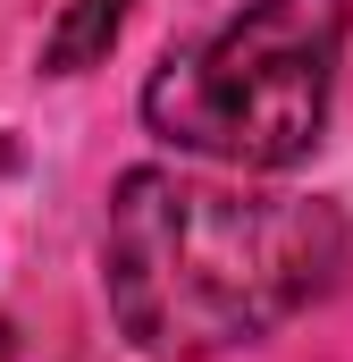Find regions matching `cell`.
<instances>
[{"label":"cell","mask_w":353,"mask_h":362,"mask_svg":"<svg viewBox=\"0 0 353 362\" xmlns=\"http://www.w3.org/2000/svg\"><path fill=\"white\" fill-rule=\"evenodd\" d=\"M0 362H25V354H17V329H8V320H0Z\"/></svg>","instance_id":"cell-4"},{"label":"cell","mask_w":353,"mask_h":362,"mask_svg":"<svg viewBox=\"0 0 353 362\" xmlns=\"http://www.w3.org/2000/svg\"><path fill=\"white\" fill-rule=\"evenodd\" d=\"M0 169H8V144H0Z\"/></svg>","instance_id":"cell-5"},{"label":"cell","mask_w":353,"mask_h":362,"mask_svg":"<svg viewBox=\"0 0 353 362\" xmlns=\"http://www.w3.org/2000/svg\"><path fill=\"white\" fill-rule=\"evenodd\" d=\"M345 270V219L320 194L126 169L101 228L109 320L152 362H202L294 320Z\"/></svg>","instance_id":"cell-1"},{"label":"cell","mask_w":353,"mask_h":362,"mask_svg":"<svg viewBox=\"0 0 353 362\" xmlns=\"http://www.w3.org/2000/svg\"><path fill=\"white\" fill-rule=\"evenodd\" d=\"M345 0H244L219 34L176 42L143 85L152 135L219 160L236 177H277L311 160L345 59Z\"/></svg>","instance_id":"cell-2"},{"label":"cell","mask_w":353,"mask_h":362,"mask_svg":"<svg viewBox=\"0 0 353 362\" xmlns=\"http://www.w3.org/2000/svg\"><path fill=\"white\" fill-rule=\"evenodd\" d=\"M118 25H126V0H68V17H59L51 42H42V68H51V76L92 68V59L118 42Z\"/></svg>","instance_id":"cell-3"}]
</instances>
